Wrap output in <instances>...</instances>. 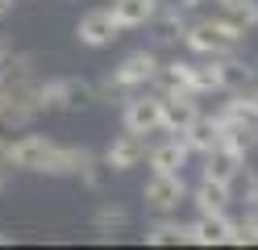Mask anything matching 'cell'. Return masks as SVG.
Instances as JSON below:
<instances>
[{
    "label": "cell",
    "mask_w": 258,
    "mask_h": 250,
    "mask_svg": "<svg viewBox=\"0 0 258 250\" xmlns=\"http://www.w3.org/2000/svg\"><path fill=\"white\" fill-rule=\"evenodd\" d=\"M246 42V29H237L229 17H208V21H187L183 46L200 59H225Z\"/></svg>",
    "instance_id": "obj_1"
},
{
    "label": "cell",
    "mask_w": 258,
    "mask_h": 250,
    "mask_svg": "<svg viewBox=\"0 0 258 250\" xmlns=\"http://www.w3.org/2000/svg\"><path fill=\"white\" fill-rule=\"evenodd\" d=\"M158 63L154 59V50H129V55L108 71L104 79V92L108 88H117V92H138V88H150V83L158 79Z\"/></svg>",
    "instance_id": "obj_2"
},
{
    "label": "cell",
    "mask_w": 258,
    "mask_h": 250,
    "mask_svg": "<svg viewBox=\"0 0 258 250\" xmlns=\"http://www.w3.org/2000/svg\"><path fill=\"white\" fill-rule=\"evenodd\" d=\"M121 125L129 133H138V138H146V133H158L163 129V92H129L125 96V109H121Z\"/></svg>",
    "instance_id": "obj_3"
},
{
    "label": "cell",
    "mask_w": 258,
    "mask_h": 250,
    "mask_svg": "<svg viewBox=\"0 0 258 250\" xmlns=\"http://www.w3.org/2000/svg\"><path fill=\"white\" fill-rule=\"evenodd\" d=\"M54 146H58V142H50L46 133H21L17 142L5 146V163L17 167V171H38V175H46V163H50Z\"/></svg>",
    "instance_id": "obj_4"
},
{
    "label": "cell",
    "mask_w": 258,
    "mask_h": 250,
    "mask_svg": "<svg viewBox=\"0 0 258 250\" xmlns=\"http://www.w3.org/2000/svg\"><path fill=\"white\" fill-rule=\"evenodd\" d=\"M142 200L146 209L154 213H179V205L187 200V183H183V171H154L142 188Z\"/></svg>",
    "instance_id": "obj_5"
},
{
    "label": "cell",
    "mask_w": 258,
    "mask_h": 250,
    "mask_svg": "<svg viewBox=\"0 0 258 250\" xmlns=\"http://www.w3.org/2000/svg\"><path fill=\"white\" fill-rule=\"evenodd\" d=\"M42 96H46V109H62V113H79L96 100V88L79 75H62V79H50L42 83Z\"/></svg>",
    "instance_id": "obj_6"
},
{
    "label": "cell",
    "mask_w": 258,
    "mask_h": 250,
    "mask_svg": "<svg viewBox=\"0 0 258 250\" xmlns=\"http://www.w3.org/2000/svg\"><path fill=\"white\" fill-rule=\"evenodd\" d=\"M200 117V96H191L187 88L163 92V133H183Z\"/></svg>",
    "instance_id": "obj_7"
},
{
    "label": "cell",
    "mask_w": 258,
    "mask_h": 250,
    "mask_svg": "<svg viewBox=\"0 0 258 250\" xmlns=\"http://www.w3.org/2000/svg\"><path fill=\"white\" fill-rule=\"evenodd\" d=\"M75 38L84 42V46H92V50H104V46H112V42L121 38V25L112 21V13H108V9H92V13L79 17Z\"/></svg>",
    "instance_id": "obj_8"
},
{
    "label": "cell",
    "mask_w": 258,
    "mask_h": 250,
    "mask_svg": "<svg viewBox=\"0 0 258 250\" xmlns=\"http://www.w3.org/2000/svg\"><path fill=\"white\" fill-rule=\"evenodd\" d=\"M104 167L108 171H134V167L146 159V138H138V133H121V138H112L108 146H104Z\"/></svg>",
    "instance_id": "obj_9"
},
{
    "label": "cell",
    "mask_w": 258,
    "mask_h": 250,
    "mask_svg": "<svg viewBox=\"0 0 258 250\" xmlns=\"http://www.w3.org/2000/svg\"><path fill=\"white\" fill-rule=\"evenodd\" d=\"M154 25V46H179L183 42V29H187V17H183V5L175 0V5H158V13L150 17Z\"/></svg>",
    "instance_id": "obj_10"
},
{
    "label": "cell",
    "mask_w": 258,
    "mask_h": 250,
    "mask_svg": "<svg viewBox=\"0 0 258 250\" xmlns=\"http://www.w3.org/2000/svg\"><path fill=\"white\" fill-rule=\"evenodd\" d=\"M246 175V155L229 146H217L204 155V179H221V183H237Z\"/></svg>",
    "instance_id": "obj_11"
},
{
    "label": "cell",
    "mask_w": 258,
    "mask_h": 250,
    "mask_svg": "<svg viewBox=\"0 0 258 250\" xmlns=\"http://www.w3.org/2000/svg\"><path fill=\"white\" fill-rule=\"evenodd\" d=\"M187 200L196 205V213H229V200H233V183H221V179H204L187 192Z\"/></svg>",
    "instance_id": "obj_12"
},
{
    "label": "cell",
    "mask_w": 258,
    "mask_h": 250,
    "mask_svg": "<svg viewBox=\"0 0 258 250\" xmlns=\"http://www.w3.org/2000/svg\"><path fill=\"white\" fill-rule=\"evenodd\" d=\"M179 138L187 142V150H191V155H208V150H217L221 146V121H217V117H196V121H191L183 133H179Z\"/></svg>",
    "instance_id": "obj_13"
},
{
    "label": "cell",
    "mask_w": 258,
    "mask_h": 250,
    "mask_svg": "<svg viewBox=\"0 0 258 250\" xmlns=\"http://www.w3.org/2000/svg\"><path fill=\"white\" fill-rule=\"evenodd\" d=\"M112 21L125 29H142V25H150V17L158 13V0H112Z\"/></svg>",
    "instance_id": "obj_14"
},
{
    "label": "cell",
    "mask_w": 258,
    "mask_h": 250,
    "mask_svg": "<svg viewBox=\"0 0 258 250\" xmlns=\"http://www.w3.org/2000/svg\"><path fill=\"white\" fill-rule=\"evenodd\" d=\"M183 242H191V225H183L171 213H158V221L146 229V246H183Z\"/></svg>",
    "instance_id": "obj_15"
},
{
    "label": "cell",
    "mask_w": 258,
    "mask_h": 250,
    "mask_svg": "<svg viewBox=\"0 0 258 250\" xmlns=\"http://www.w3.org/2000/svg\"><path fill=\"white\" fill-rule=\"evenodd\" d=\"M229 238V213H200L191 221V242L196 246H225Z\"/></svg>",
    "instance_id": "obj_16"
},
{
    "label": "cell",
    "mask_w": 258,
    "mask_h": 250,
    "mask_svg": "<svg viewBox=\"0 0 258 250\" xmlns=\"http://www.w3.org/2000/svg\"><path fill=\"white\" fill-rule=\"evenodd\" d=\"M187 155H191L187 142L179 138V133H171L167 142H158V146L150 150V167H154V171H183V167H187Z\"/></svg>",
    "instance_id": "obj_17"
},
{
    "label": "cell",
    "mask_w": 258,
    "mask_h": 250,
    "mask_svg": "<svg viewBox=\"0 0 258 250\" xmlns=\"http://www.w3.org/2000/svg\"><path fill=\"white\" fill-rule=\"evenodd\" d=\"M217 121H221V117H217ZM221 146L250 155V150L258 146V121H221Z\"/></svg>",
    "instance_id": "obj_18"
},
{
    "label": "cell",
    "mask_w": 258,
    "mask_h": 250,
    "mask_svg": "<svg viewBox=\"0 0 258 250\" xmlns=\"http://www.w3.org/2000/svg\"><path fill=\"white\" fill-rule=\"evenodd\" d=\"M187 92H191V96H208V92H221V59H208V63H191V71H187Z\"/></svg>",
    "instance_id": "obj_19"
},
{
    "label": "cell",
    "mask_w": 258,
    "mask_h": 250,
    "mask_svg": "<svg viewBox=\"0 0 258 250\" xmlns=\"http://www.w3.org/2000/svg\"><path fill=\"white\" fill-rule=\"evenodd\" d=\"M250 83H254V67H246L233 55L221 59V92H246Z\"/></svg>",
    "instance_id": "obj_20"
},
{
    "label": "cell",
    "mask_w": 258,
    "mask_h": 250,
    "mask_svg": "<svg viewBox=\"0 0 258 250\" xmlns=\"http://www.w3.org/2000/svg\"><path fill=\"white\" fill-rule=\"evenodd\" d=\"M229 246H258V209L246 213L241 221H229Z\"/></svg>",
    "instance_id": "obj_21"
},
{
    "label": "cell",
    "mask_w": 258,
    "mask_h": 250,
    "mask_svg": "<svg viewBox=\"0 0 258 250\" xmlns=\"http://www.w3.org/2000/svg\"><path fill=\"white\" fill-rule=\"evenodd\" d=\"M92 225L96 229H125L129 225V209H121V205H96V213H92Z\"/></svg>",
    "instance_id": "obj_22"
},
{
    "label": "cell",
    "mask_w": 258,
    "mask_h": 250,
    "mask_svg": "<svg viewBox=\"0 0 258 250\" xmlns=\"http://www.w3.org/2000/svg\"><path fill=\"white\" fill-rule=\"evenodd\" d=\"M225 17L237 25V29H254L258 25V0H233V5H225Z\"/></svg>",
    "instance_id": "obj_23"
},
{
    "label": "cell",
    "mask_w": 258,
    "mask_h": 250,
    "mask_svg": "<svg viewBox=\"0 0 258 250\" xmlns=\"http://www.w3.org/2000/svg\"><path fill=\"white\" fill-rule=\"evenodd\" d=\"M246 100H250V109H254V117H258V79L246 88Z\"/></svg>",
    "instance_id": "obj_24"
},
{
    "label": "cell",
    "mask_w": 258,
    "mask_h": 250,
    "mask_svg": "<svg viewBox=\"0 0 258 250\" xmlns=\"http://www.w3.org/2000/svg\"><path fill=\"white\" fill-rule=\"evenodd\" d=\"M9 13H13V0H0V21H5Z\"/></svg>",
    "instance_id": "obj_25"
},
{
    "label": "cell",
    "mask_w": 258,
    "mask_h": 250,
    "mask_svg": "<svg viewBox=\"0 0 258 250\" xmlns=\"http://www.w3.org/2000/svg\"><path fill=\"white\" fill-rule=\"evenodd\" d=\"M179 5H183V9H196V5H204V0H179Z\"/></svg>",
    "instance_id": "obj_26"
},
{
    "label": "cell",
    "mask_w": 258,
    "mask_h": 250,
    "mask_svg": "<svg viewBox=\"0 0 258 250\" xmlns=\"http://www.w3.org/2000/svg\"><path fill=\"white\" fill-rule=\"evenodd\" d=\"M225 5H233V0H221V9H225Z\"/></svg>",
    "instance_id": "obj_27"
},
{
    "label": "cell",
    "mask_w": 258,
    "mask_h": 250,
    "mask_svg": "<svg viewBox=\"0 0 258 250\" xmlns=\"http://www.w3.org/2000/svg\"><path fill=\"white\" fill-rule=\"evenodd\" d=\"M254 209H258V200H254Z\"/></svg>",
    "instance_id": "obj_28"
}]
</instances>
